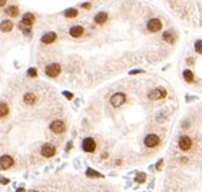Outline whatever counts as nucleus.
Wrapping results in <instances>:
<instances>
[{
  "mask_svg": "<svg viewBox=\"0 0 202 192\" xmlns=\"http://www.w3.org/2000/svg\"><path fill=\"white\" fill-rule=\"evenodd\" d=\"M162 27H164V22L158 17H151L148 22H146V30L149 33H158L161 32Z\"/></svg>",
  "mask_w": 202,
  "mask_h": 192,
  "instance_id": "f257e3e1",
  "label": "nucleus"
},
{
  "mask_svg": "<svg viewBox=\"0 0 202 192\" xmlns=\"http://www.w3.org/2000/svg\"><path fill=\"white\" fill-rule=\"evenodd\" d=\"M161 143V138L156 134H148L143 139V145L146 148H156Z\"/></svg>",
  "mask_w": 202,
  "mask_h": 192,
  "instance_id": "f03ea898",
  "label": "nucleus"
},
{
  "mask_svg": "<svg viewBox=\"0 0 202 192\" xmlns=\"http://www.w3.org/2000/svg\"><path fill=\"white\" fill-rule=\"evenodd\" d=\"M60 72H62V67H60L59 63H50L45 67V73L49 78H58L60 75Z\"/></svg>",
  "mask_w": 202,
  "mask_h": 192,
  "instance_id": "7ed1b4c3",
  "label": "nucleus"
},
{
  "mask_svg": "<svg viewBox=\"0 0 202 192\" xmlns=\"http://www.w3.org/2000/svg\"><path fill=\"white\" fill-rule=\"evenodd\" d=\"M126 102V95L122 92H116L111 96V105L113 108H120Z\"/></svg>",
  "mask_w": 202,
  "mask_h": 192,
  "instance_id": "20e7f679",
  "label": "nucleus"
},
{
  "mask_svg": "<svg viewBox=\"0 0 202 192\" xmlns=\"http://www.w3.org/2000/svg\"><path fill=\"white\" fill-rule=\"evenodd\" d=\"M178 146H179V149L186 152V150H189L192 148V139L188 136V135H182L179 141H178Z\"/></svg>",
  "mask_w": 202,
  "mask_h": 192,
  "instance_id": "39448f33",
  "label": "nucleus"
},
{
  "mask_svg": "<svg viewBox=\"0 0 202 192\" xmlns=\"http://www.w3.org/2000/svg\"><path fill=\"white\" fill-rule=\"evenodd\" d=\"M82 149L87 154H92L96 150V142L93 138H85L82 141Z\"/></svg>",
  "mask_w": 202,
  "mask_h": 192,
  "instance_id": "423d86ee",
  "label": "nucleus"
},
{
  "mask_svg": "<svg viewBox=\"0 0 202 192\" xmlns=\"http://www.w3.org/2000/svg\"><path fill=\"white\" fill-rule=\"evenodd\" d=\"M165 96H166V90L164 88H156L148 92V98L151 100H159L162 98H165Z\"/></svg>",
  "mask_w": 202,
  "mask_h": 192,
  "instance_id": "0eeeda50",
  "label": "nucleus"
},
{
  "mask_svg": "<svg viewBox=\"0 0 202 192\" xmlns=\"http://www.w3.org/2000/svg\"><path fill=\"white\" fill-rule=\"evenodd\" d=\"M49 128H50V130L53 132V134H63L65 130H66V125H65V122L63 121H53L52 123L49 125Z\"/></svg>",
  "mask_w": 202,
  "mask_h": 192,
  "instance_id": "6e6552de",
  "label": "nucleus"
},
{
  "mask_svg": "<svg viewBox=\"0 0 202 192\" xmlns=\"http://www.w3.org/2000/svg\"><path fill=\"white\" fill-rule=\"evenodd\" d=\"M40 154H42V156H45V158H52V156H55V154H56V148H55V145H52V143H45V145L42 146Z\"/></svg>",
  "mask_w": 202,
  "mask_h": 192,
  "instance_id": "1a4fd4ad",
  "label": "nucleus"
},
{
  "mask_svg": "<svg viewBox=\"0 0 202 192\" xmlns=\"http://www.w3.org/2000/svg\"><path fill=\"white\" fill-rule=\"evenodd\" d=\"M34 22H36V17H34L33 13H25L23 17H22V23H20V27H30V26L33 25Z\"/></svg>",
  "mask_w": 202,
  "mask_h": 192,
  "instance_id": "9d476101",
  "label": "nucleus"
},
{
  "mask_svg": "<svg viewBox=\"0 0 202 192\" xmlns=\"http://www.w3.org/2000/svg\"><path fill=\"white\" fill-rule=\"evenodd\" d=\"M13 158L10 156V155H3L2 158H0V169H3V171H6V169H9V168L13 166Z\"/></svg>",
  "mask_w": 202,
  "mask_h": 192,
  "instance_id": "9b49d317",
  "label": "nucleus"
},
{
  "mask_svg": "<svg viewBox=\"0 0 202 192\" xmlns=\"http://www.w3.org/2000/svg\"><path fill=\"white\" fill-rule=\"evenodd\" d=\"M56 39H58V36H56L55 32H47L40 38V42L43 45H52V43L56 42Z\"/></svg>",
  "mask_w": 202,
  "mask_h": 192,
  "instance_id": "f8f14e48",
  "label": "nucleus"
},
{
  "mask_svg": "<svg viewBox=\"0 0 202 192\" xmlns=\"http://www.w3.org/2000/svg\"><path fill=\"white\" fill-rule=\"evenodd\" d=\"M162 40L166 42L168 45H175V42H176L175 32H173V30H166V32H164V33H162Z\"/></svg>",
  "mask_w": 202,
  "mask_h": 192,
  "instance_id": "ddd939ff",
  "label": "nucleus"
},
{
  "mask_svg": "<svg viewBox=\"0 0 202 192\" xmlns=\"http://www.w3.org/2000/svg\"><path fill=\"white\" fill-rule=\"evenodd\" d=\"M83 33H85V29H83L80 25L72 26V27L69 29V34L72 36V38H80Z\"/></svg>",
  "mask_w": 202,
  "mask_h": 192,
  "instance_id": "4468645a",
  "label": "nucleus"
},
{
  "mask_svg": "<svg viewBox=\"0 0 202 192\" xmlns=\"http://www.w3.org/2000/svg\"><path fill=\"white\" fill-rule=\"evenodd\" d=\"M13 22L10 19H4V20L0 22V30L4 32V33H9V32H12L13 30Z\"/></svg>",
  "mask_w": 202,
  "mask_h": 192,
  "instance_id": "2eb2a0df",
  "label": "nucleus"
},
{
  "mask_svg": "<svg viewBox=\"0 0 202 192\" xmlns=\"http://www.w3.org/2000/svg\"><path fill=\"white\" fill-rule=\"evenodd\" d=\"M106 20H107V13L106 12L96 13L95 17H93V22H95L96 25H103V23H105Z\"/></svg>",
  "mask_w": 202,
  "mask_h": 192,
  "instance_id": "dca6fc26",
  "label": "nucleus"
},
{
  "mask_svg": "<svg viewBox=\"0 0 202 192\" xmlns=\"http://www.w3.org/2000/svg\"><path fill=\"white\" fill-rule=\"evenodd\" d=\"M36 100H37L36 95H34V93H32V92L26 93V95L23 96V102H25L26 105H34V103H36Z\"/></svg>",
  "mask_w": 202,
  "mask_h": 192,
  "instance_id": "f3484780",
  "label": "nucleus"
},
{
  "mask_svg": "<svg viewBox=\"0 0 202 192\" xmlns=\"http://www.w3.org/2000/svg\"><path fill=\"white\" fill-rule=\"evenodd\" d=\"M4 13L10 17H16V16H19V7H17V6H9V7L4 10Z\"/></svg>",
  "mask_w": 202,
  "mask_h": 192,
  "instance_id": "a211bd4d",
  "label": "nucleus"
},
{
  "mask_svg": "<svg viewBox=\"0 0 202 192\" xmlns=\"http://www.w3.org/2000/svg\"><path fill=\"white\" fill-rule=\"evenodd\" d=\"M182 76H184L185 82H188V83H192V82H194V79H195L194 72L189 70V69H185V70H184V73H182Z\"/></svg>",
  "mask_w": 202,
  "mask_h": 192,
  "instance_id": "6ab92c4d",
  "label": "nucleus"
},
{
  "mask_svg": "<svg viewBox=\"0 0 202 192\" xmlns=\"http://www.w3.org/2000/svg\"><path fill=\"white\" fill-rule=\"evenodd\" d=\"M79 14V10H76V9H66L65 10V16L67 17V19H73V17H78Z\"/></svg>",
  "mask_w": 202,
  "mask_h": 192,
  "instance_id": "aec40b11",
  "label": "nucleus"
},
{
  "mask_svg": "<svg viewBox=\"0 0 202 192\" xmlns=\"http://www.w3.org/2000/svg\"><path fill=\"white\" fill-rule=\"evenodd\" d=\"M9 115V106L4 102H0V118H4Z\"/></svg>",
  "mask_w": 202,
  "mask_h": 192,
  "instance_id": "412c9836",
  "label": "nucleus"
},
{
  "mask_svg": "<svg viewBox=\"0 0 202 192\" xmlns=\"http://www.w3.org/2000/svg\"><path fill=\"white\" fill-rule=\"evenodd\" d=\"M194 47H195V52H196V53L202 54V39H198V40L195 42Z\"/></svg>",
  "mask_w": 202,
  "mask_h": 192,
  "instance_id": "4be33fe9",
  "label": "nucleus"
},
{
  "mask_svg": "<svg viewBox=\"0 0 202 192\" xmlns=\"http://www.w3.org/2000/svg\"><path fill=\"white\" fill-rule=\"evenodd\" d=\"M145 179H146V175H145L143 172L138 174V175H136V178H135V181H136V182H139V184H143Z\"/></svg>",
  "mask_w": 202,
  "mask_h": 192,
  "instance_id": "5701e85b",
  "label": "nucleus"
},
{
  "mask_svg": "<svg viewBox=\"0 0 202 192\" xmlns=\"http://www.w3.org/2000/svg\"><path fill=\"white\" fill-rule=\"evenodd\" d=\"M27 76H29V78H36L37 76V69L36 67H30L29 70H27Z\"/></svg>",
  "mask_w": 202,
  "mask_h": 192,
  "instance_id": "b1692460",
  "label": "nucleus"
},
{
  "mask_svg": "<svg viewBox=\"0 0 202 192\" xmlns=\"http://www.w3.org/2000/svg\"><path fill=\"white\" fill-rule=\"evenodd\" d=\"M86 174H87L89 176H98V178H100V176H102L100 174H98V172H95V171H92V169H87Z\"/></svg>",
  "mask_w": 202,
  "mask_h": 192,
  "instance_id": "393cba45",
  "label": "nucleus"
},
{
  "mask_svg": "<svg viewBox=\"0 0 202 192\" xmlns=\"http://www.w3.org/2000/svg\"><path fill=\"white\" fill-rule=\"evenodd\" d=\"M162 166H164V161L161 159V161H158V163H156V169H158V171H161Z\"/></svg>",
  "mask_w": 202,
  "mask_h": 192,
  "instance_id": "a878e982",
  "label": "nucleus"
},
{
  "mask_svg": "<svg viewBox=\"0 0 202 192\" xmlns=\"http://www.w3.org/2000/svg\"><path fill=\"white\" fill-rule=\"evenodd\" d=\"M82 9H86V10H91L92 4L91 3H82Z\"/></svg>",
  "mask_w": 202,
  "mask_h": 192,
  "instance_id": "bb28decb",
  "label": "nucleus"
},
{
  "mask_svg": "<svg viewBox=\"0 0 202 192\" xmlns=\"http://www.w3.org/2000/svg\"><path fill=\"white\" fill-rule=\"evenodd\" d=\"M63 96H65V98H67V99H72V98H73V95H72V93H69V92H63Z\"/></svg>",
  "mask_w": 202,
  "mask_h": 192,
  "instance_id": "cd10ccee",
  "label": "nucleus"
},
{
  "mask_svg": "<svg viewBox=\"0 0 202 192\" xmlns=\"http://www.w3.org/2000/svg\"><path fill=\"white\" fill-rule=\"evenodd\" d=\"M143 70H140V69H136V70H132L131 72V75H136V73H142Z\"/></svg>",
  "mask_w": 202,
  "mask_h": 192,
  "instance_id": "c85d7f7f",
  "label": "nucleus"
},
{
  "mask_svg": "<svg viewBox=\"0 0 202 192\" xmlns=\"http://www.w3.org/2000/svg\"><path fill=\"white\" fill-rule=\"evenodd\" d=\"M6 2H7V0H0V7H3L4 4H6Z\"/></svg>",
  "mask_w": 202,
  "mask_h": 192,
  "instance_id": "c756f323",
  "label": "nucleus"
},
{
  "mask_svg": "<svg viewBox=\"0 0 202 192\" xmlns=\"http://www.w3.org/2000/svg\"><path fill=\"white\" fill-rule=\"evenodd\" d=\"M186 62L189 63V65H192V63H194V59H192V58H189V59H188V60H186Z\"/></svg>",
  "mask_w": 202,
  "mask_h": 192,
  "instance_id": "7c9ffc66",
  "label": "nucleus"
},
{
  "mask_svg": "<svg viewBox=\"0 0 202 192\" xmlns=\"http://www.w3.org/2000/svg\"><path fill=\"white\" fill-rule=\"evenodd\" d=\"M7 182H9V181L6 179V178H2V184H7Z\"/></svg>",
  "mask_w": 202,
  "mask_h": 192,
  "instance_id": "2f4dec72",
  "label": "nucleus"
},
{
  "mask_svg": "<svg viewBox=\"0 0 202 192\" xmlns=\"http://www.w3.org/2000/svg\"><path fill=\"white\" fill-rule=\"evenodd\" d=\"M17 192H25V189H23V188H19V189H17Z\"/></svg>",
  "mask_w": 202,
  "mask_h": 192,
  "instance_id": "473e14b6",
  "label": "nucleus"
},
{
  "mask_svg": "<svg viewBox=\"0 0 202 192\" xmlns=\"http://www.w3.org/2000/svg\"><path fill=\"white\" fill-rule=\"evenodd\" d=\"M33 192H37V191H33Z\"/></svg>",
  "mask_w": 202,
  "mask_h": 192,
  "instance_id": "72a5a7b5",
  "label": "nucleus"
}]
</instances>
